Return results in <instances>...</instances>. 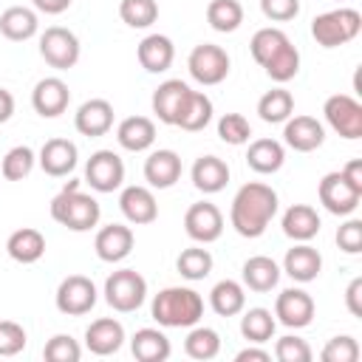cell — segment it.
Segmentation results:
<instances>
[{"label": "cell", "instance_id": "6da1fadb", "mask_svg": "<svg viewBox=\"0 0 362 362\" xmlns=\"http://www.w3.org/2000/svg\"><path fill=\"white\" fill-rule=\"evenodd\" d=\"M277 215V192L263 181L243 184L229 206V223L240 238H260Z\"/></svg>", "mask_w": 362, "mask_h": 362}, {"label": "cell", "instance_id": "7a4b0ae2", "mask_svg": "<svg viewBox=\"0 0 362 362\" xmlns=\"http://www.w3.org/2000/svg\"><path fill=\"white\" fill-rule=\"evenodd\" d=\"M150 314L164 328H192L204 317V297L187 286H167L153 297Z\"/></svg>", "mask_w": 362, "mask_h": 362}, {"label": "cell", "instance_id": "3957f363", "mask_svg": "<svg viewBox=\"0 0 362 362\" xmlns=\"http://www.w3.org/2000/svg\"><path fill=\"white\" fill-rule=\"evenodd\" d=\"M99 201L79 189V181H68L51 201V218L71 232H88L99 223Z\"/></svg>", "mask_w": 362, "mask_h": 362}, {"label": "cell", "instance_id": "277c9868", "mask_svg": "<svg viewBox=\"0 0 362 362\" xmlns=\"http://www.w3.org/2000/svg\"><path fill=\"white\" fill-rule=\"evenodd\" d=\"M362 31V14L351 6H339L331 11H322L311 20V37L322 48H337L351 42Z\"/></svg>", "mask_w": 362, "mask_h": 362}, {"label": "cell", "instance_id": "5b68a950", "mask_svg": "<svg viewBox=\"0 0 362 362\" xmlns=\"http://www.w3.org/2000/svg\"><path fill=\"white\" fill-rule=\"evenodd\" d=\"M144 297H147V280L136 269H119L105 280V303L113 311L130 314L141 308Z\"/></svg>", "mask_w": 362, "mask_h": 362}, {"label": "cell", "instance_id": "8992f818", "mask_svg": "<svg viewBox=\"0 0 362 362\" xmlns=\"http://www.w3.org/2000/svg\"><path fill=\"white\" fill-rule=\"evenodd\" d=\"M229 54L221 48V45H212V42H201L189 51L187 57V68H189V76L198 82V85H221L226 76H229Z\"/></svg>", "mask_w": 362, "mask_h": 362}, {"label": "cell", "instance_id": "52a82bcc", "mask_svg": "<svg viewBox=\"0 0 362 362\" xmlns=\"http://www.w3.org/2000/svg\"><path fill=\"white\" fill-rule=\"evenodd\" d=\"M96 300H99V291H96L93 280L85 277V274H68V277L57 286V294H54L57 311L65 314V317L90 314V308L96 305Z\"/></svg>", "mask_w": 362, "mask_h": 362}, {"label": "cell", "instance_id": "ba28073f", "mask_svg": "<svg viewBox=\"0 0 362 362\" xmlns=\"http://www.w3.org/2000/svg\"><path fill=\"white\" fill-rule=\"evenodd\" d=\"M40 57L57 68V71H68L79 62V40L71 28L62 25H51L42 31L40 37Z\"/></svg>", "mask_w": 362, "mask_h": 362}, {"label": "cell", "instance_id": "9c48e42d", "mask_svg": "<svg viewBox=\"0 0 362 362\" xmlns=\"http://www.w3.org/2000/svg\"><path fill=\"white\" fill-rule=\"evenodd\" d=\"M317 195H320V204L331 212V215H351L356 206H359V198H362V189L356 184H351L342 170H334V173H325L320 187H317Z\"/></svg>", "mask_w": 362, "mask_h": 362}, {"label": "cell", "instance_id": "30bf717a", "mask_svg": "<svg viewBox=\"0 0 362 362\" xmlns=\"http://www.w3.org/2000/svg\"><path fill=\"white\" fill-rule=\"evenodd\" d=\"M124 181V161L113 150H96L85 164V184L96 192H113Z\"/></svg>", "mask_w": 362, "mask_h": 362}, {"label": "cell", "instance_id": "8fae6325", "mask_svg": "<svg viewBox=\"0 0 362 362\" xmlns=\"http://www.w3.org/2000/svg\"><path fill=\"white\" fill-rule=\"evenodd\" d=\"M325 122L342 136V139H359L362 136V105L348 93H334L322 105Z\"/></svg>", "mask_w": 362, "mask_h": 362}, {"label": "cell", "instance_id": "7c38bea8", "mask_svg": "<svg viewBox=\"0 0 362 362\" xmlns=\"http://www.w3.org/2000/svg\"><path fill=\"white\" fill-rule=\"evenodd\" d=\"M184 229L195 243H212L223 235V215L215 204L198 201L184 215Z\"/></svg>", "mask_w": 362, "mask_h": 362}, {"label": "cell", "instance_id": "4fadbf2b", "mask_svg": "<svg viewBox=\"0 0 362 362\" xmlns=\"http://www.w3.org/2000/svg\"><path fill=\"white\" fill-rule=\"evenodd\" d=\"M274 317L286 328H305L314 320V297L303 288H286L274 300Z\"/></svg>", "mask_w": 362, "mask_h": 362}, {"label": "cell", "instance_id": "5bb4252c", "mask_svg": "<svg viewBox=\"0 0 362 362\" xmlns=\"http://www.w3.org/2000/svg\"><path fill=\"white\" fill-rule=\"evenodd\" d=\"M68 102H71V90L59 76H45L31 90V105L42 119H57L59 113L68 110Z\"/></svg>", "mask_w": 362, "mask_h": 362}, {"label": "cell", "instance_id": "9a60e30c", "mask_svg": "<svg viewBox=\"0 0 362 362\" xmlns=\"http://www.w3.org/2000/svg\"><path fill=\"white\" fill-rule=\"evenodd\" d=\"M133 229L124 226V223H107L96 232L93 238V249H96V257L105 260V263H119L124 260L130 252H133Z\"/></svg>", "mask_w": 362, "mask_h": 362}, {"label": "cell", "instance_id": "2e32d148", "mask_svg": "<svg viewBox=\"0 0 362 362\" xmlns=\"http://www.w3.org/2000/svg\"><path fill=\"white\" fill-rule=\"evenodd\" d=\"M76 158H79V150L71 139H48L40 147V156H37L42 173L51 175V178H62V175L74 173Z\"/></svg>", "mask_w": 362, "mask_h": 362}, {"label": "cell", "instance_id": "e0dca14e", "mask_svg": "<svg viewBox=\"0 0 362 362\" xmlns=\"http://www.w3.org/2000/svg\"><path fill=\"white\" fill-rule=\"evenodd\" d=\"M119 209L122 215L136 223V226H144V223H153L158 218V204H156V195L153 189L141 187V184H133V187H124L122 195H119Z\"/></svg>", "mask_w": 362, "mask_h": 362}, {"label": "cell", "instance_id": "ac0fdd59", "mask_svg": "<svg viewBox=\"0 0 362 362\" xmlns=\"http://www.w3.org/2000/svg\"><path fill=\"white\" fill-rule=\"evenodd\" d=\"M283 139L297 153H311L325 141V130L314 116H288L283 127Z\"/></svg>", "mask_w": 362, "mask_h": 362}, {"label": "cell", "instance_id": "d6986e66", "mask_svg": "<svg viewBox=\"0 0 362 362\" xmlns=\"http://www.w3.org/2000/svg\"><path fill=\"white\" fill-rule=\"evenodd\" d=\"M124 342V328L119 320L113 317H102V320H93L88 328H85V348L96 356H110L122 348Z\"/></svg>", "mask_w": 362, "mask_h": 362}, {"label": "cell", "instance_id": "ffe728a7", "mask_svg": "<svg viewBox=\"0 0 362 362\" xmlns=\"http://www.w3.org/2000/svg\"><path fill=\"white\" fill-rule=\"evenodd\" d=\"M74 124L82 136H90V139L105 136L113 127V105L107 99H88V102L79 105V110L74 116Z\"/></svg>", "mask_w": 362, "mask_h": 362}, {"label": "cell", "instance_id": "44dd1931", "mask_svg": "<svg viewBox=\"0 0 362 362\" xmlns=\"http://www.w3.org/2000/svg\"><path fill=\"white\" fill-rule=\"evenodd\" d=\"M136 57L147 74H164L175 59V45L164 34H147L136 48Z\"/></svg>", "mask_w": 362, "mask_h": 362}, {"label": "cell", "instance_id": "7402d4cb", "mask_svg": "<svg viewBox=\"0 0 362 362\" xmlns=\"http://www.w3.org/2000/svg\"><path fill=\"white\" fill-rule=\"evenodd\" d=\"M144 178L156 189H170L181 178V156L175 150H153L144 161Z\"/></svg>", "mask_w": 362, "mask_h": 362}, {"label": "cell", "instance_id": "603a6c76", "mask_svg": "<svg viewBox=\"0 0 362 362\" xmlns=\"http://www.w3.org/2000/svg\"><path fill=\"white\" fill-rule=\"evenodd\" d=\"M320 226H322V221L311 204H291L283 212V232H286V238H291L297 243H308L311 238H317Z\"/></svg>", "mask_w": 362, "mask_h": 362}, {"label": "cell", "instance_id": "cb8c5ba5", "mask_svg": "<svg viewBox=\"0 0 362 362\" xmlns=\"http://www.w3.org/2000/svg\"><path fill=\"white\" fill-rule=\"evenodd\" d=\"M212 122V99L204 90H192L184 96L178 113H175V127L187 130V133H198Z\"/></svg>", "mask_w": 362, "mask_h": 362}, {"label": "cell", "instance_id": "d4e9b609", "mask_svg": "<svg viewBox=\"0 0 362 362\" xmlns=\"http://www.w3.org/2000/svg\"><path fill=\"white\" fill-rule=\"evenodd\" d=\"M320 269H322V255H320L314 246H308V243L291 246V249L286 252V257H283V272H286L291 280H297V283H311V280H317Z\"/></svg>", "mask_w": 362, "mask_h": 362}, {"label": "cell", "instance_id": "484cf974", "mask_svg": "<svg viewBox=\"0 0 362 362\" xmlns=\"http://www.w3.org/2000/svg\"><path fill=\"white\" fill-rule=\"evenodd\" d=\"M116 141L130 153H144L156 141V122L147 116H127L116 127Z\"/></svg>", "mask_w": 362, "mask_h": 362}, {"label": "cell", "instance_id": "4316f807", "mask_svg": "<svg viewBox=\"0 0 362 362\" xmlns=\"http://www.w3.org/2000/svg\"><path fill=\"white\" fill-rule=\"evenodd\" d=\"M189 175H192L195 189L212 195V192H221L226 187V181H229V164L223 158H218V156H201V158H195Z\"/></svg>", "mask_w": 362, "mask_h": 362}, {"label": "cell", "instance_id": "83f0119b", "mask_svg": "<svg viewBox=\"0 0 362 362\" xmlns=\"http://www.w3.org/2000/svg\"><path fill=\"white\" fill-rule=\"evenodd\" d=\"M6 252L17 263H37L45 255V235L40 229H31V226L14 229L6 240Z\"/></svg>", "mask_w": 362, "mask_h": 362}, {"label": "cell", "instance_id": "f1b7e54d", "mask_svg": "<svg viewBox=\"0 0 362 362\" xmlns=\"http://www.w3.org/2000/svg\"><path fill=\"white\" fill-rule=\"evenodd\" d=\"M189 93V85L181 79H167L153 90V113L158 116V122L164 124H175V113L184 102V96Z\"/></svg>", "mask_w": 362, "mask_h": 362}, {"label": "cell", "instance_id": "f546056e", "mask_svg": "<svg viewBox=\"0 0 362 362\" xmlns=\"http://www.w3.org/2000/svg\"><path fill=\"white\" fill-rule=\"evenodd\" d=\"M40 28V20H37V11L25 8V6H11L0 14V34L11 42H25L37 34Z\"/></svg>", "mask_w": 362, "mask_h": 362}, {"label": "cell", "instance_id": "4dcf8cb0", "mask_svg": "<svg viewBox=\"0 0 362 362\" xmlns=\"http://www.w3.org/2000/svg\"><path fill=\"white\" fill-rule=\"evenodd\" d=\"M283 161H286V150L277 139H255L246 150V164L260 175L277 173L283 167Z\"/></svg>", "mask_w": 362, "mask_h": 362}, {"label": "cell", "instance_id": "1f68e13d", "mask_svg": "<svg viewBox=\"0 0 362 362\" xmlns=\"http://www.w3.org/2000/svg\"><path fill=\"white\" fill-rule=\"evenodd\" d=\"M280 283V266L266 257V255H255L243 263V286L249 291H257V294H266L272 291L274 286Z\"/></svg>", "mask_w": 362, "mask_h": 362}, {"label": "cell", "instance_id": "d6a6232c", "mask_svg": "<svg viewBox=\"0 0 362 362\" xmlns=\"http://www.w3.org/2000/svg\"><path fill=\"white\" fill-rule=\"evenodd\" d=\"M130 351L139 362H164L170 359V339L158 328H139L130 339Z\"/></svg>", "mask_w": 362, "mask_h": 362}, {"label": "cell", "instance_id": "836d02e7", "mask_svg": "<svg viewBox=\"0 0 362 362\" xmlns=\"http://www.w3.org/2000/svg\"><path fill=\"white\" fill-rule=\"evenodd\" d=\"M209 305L218 317H235L246 308V291L238 280H218L209 291Z\"/></svg>", "mask_w": 362, "mask_h": 362}, {"label": "cell", "instance_id": "e575fe53", "mask_svg": "<svg viewBox=\"0 0 362 362\" xmlns=\"http://www.w3.org/2000/svg\"><path fill=\"white\" fill-rule=\"evenodd\" d=\"M274 328H277V320H274V314L269 308H249L240 317V334L252 345L269 342L274 337Z\"/></svg>", "mask_w": 362, "mask_h": 362}, {"label": "cell", "instance_id": "d590c367", "mask_svg": "<svg viewBox=\"0 0 362 362\" xmlns=\"http://www.w3.org/2000/svg\"><path fill=\"white\" fill-rule=\"evenodd\" d=\"M221 351V337L215 328H206V325H192L187 339H184V354L189 359H198V362H206V359H215Z\"/></svg>", "mask_w": 362, "mask_h": 362}, {"label": "cell", "instance_id": "8d00e7d4", "mask_svg": "<svg viewBox=\"0 0 362 362\" xmlns=\"http://www.w3.org/2000/svg\"><path fill=\"white\" fill-rule=\"evenodd\" d=\"M257 113H260L263 122L280 124V122H286V119L294 113V96H291L286 88H272V90H266V93L260 96Z\"/></svg>", "mask_w": 362, "mask_h": 362}, {"label": "cell", "instance_id": "74e56055", "mask_svg": "<svg viewBox=\"0 0 362 362\" xmlns=\"http://www.w3.org/2000/svg\"><path fill=\"white\" fill-rule=\"evenodd\" d=\"M206 23L221 34H232L243 23V6L238 0H212L206 6Z\"/></svg>", "mask_w": 362, "mask_h": 362}, {"label": "cell", "instance_id": "f35d334b", "mask_svg": "<svg viewBox=\"0 0 362 362\" xmlns=\"http://www.w3.org/2000/svg\"><path fill=\"white\" fill-rule=\"evenodd\" d=\"M291 40H288V34L286 31H280V28H274V25H269V28H260V31H255V37H252V42H249V51H252V57H255V62L263 68L283 45H288Z\"/></svg>", "mask_w": 362, "mask_h": 362}, {"label": "cell", "instance_id": "ab89813d", "mask_svg": "<svg viewBox=\"0 0 362 362\" xmlns=\"http://www.w3.org/2000/svg\"><path fill=\"white\" fill-rule=\"evenodd\" d=\"M175 269L184 280H204L209 272H212V255L209 249H201V246H189L178 255L175 260Z\"/></svg>", "mask_w": 362, "mask_h": 362}, {"label": "cell", "instance_id": "60d3db41", "mask_svg": "<svg viewBox=\"0 0 362 362\" xmlns=\"http://www.w3.org/2000/svg\"><path fill=\"white\" fill-rule=\"evenodd\" d=\"M34 161H37L34 150L25 147V144H17V147H11V150L3 156V161H0V175H3L6 181H23V178L34 170Z\"/></svg>", "mask_w": 362, "mask_h": 362}, {"label": "cell", "instance_id": "b9f144b4", "mask_svg": "<svg viewBox=\"0 0 362 362\" xmlns=\"http://www.w3.org/2000/svg\"><path fill=\"white\" fill-rule=\"evenodd\" d=\"M263 71H266L269 79H274V82H288V79H294L297 71H300V51H297L291 42L283 45V48L263 65Z\"/></svg>", "mask_w": 362, "mask_h": 362}, {"label": "cell", "instance_id": "7bdbcfd3", "mask_svg": "<svg viewBox=\"0 0 362 362\" xmlns=\"http://www.w3.org/2000/svg\"><path fill=\"white\" fill-rule=\"evenodd\" d=\"M119 17L130 28H150L158 20V3L156 0H122Z\"/></svg>", "mask_w": 362, "mask_h": 362}, {"label": "cell", "instance_id": "ee69618b", "mask_svg": "<svg viewBox=\"0 0 362 362\" xmlns=\"http://www.w3.org/2000/svg\"><path fill=\"white\" fill-rule=\"evenodd\" d=\"M42 356H45L48 362H79L82 348H79V342H76L71 334H54V337L45 342Z\"/></svg>", "mask_w": 362, "mask_h": 362}, {"label": "cell", "instance_id": "f6af8a7d", "mask_svg": "<svg viewBox=\"0 0 362 362\" xmlns=\"http://www.w3.org/2000/svg\"><path fill=\"white\" fill-rule=\"evenodd\" d=\"M218 136H221V141L238 147V144H246V141H249L252 124H249V119L240 116V113H223L221 122H218Z\"/></svg>", "mask_w": 362, "mask_h": 362}, {"label": "cell", "instance_id": "bcb514c9", "mask_svg": "<svg viewBox=\"0 0 362 362\" xmlns=\"http://www.w3.org/2000/svg\"><path fill=\"white\" fill-rule=\"evenodd\" d=\"M320 356H322V362H356L359 359V342L348 334L334 337V339L325 342Z\"/></svg>", "mask_w": 362, "mask_h": 362}, {"label": "cell", "instance_id": "7dc6e473", "mask_svg": "<svg viewBox=\"0 0 362 362\" xmlns=\"http://www.w3.org/2000/svg\"><path fill=\"white\" fill-rule=\"evenodd\" d=\"M274 356L280 362H311V345L300 337H280L274 342Z\"/></svg>", "mask_w": 362, "mask_h": 362}, {"label": "cell", "instance_id": "c3c4849f", "mask_svg": "<svg viewBox=\"0 0 362 362\" xmlns=\"http://www.w3.org/2000/svg\"><path fill=\"white\" fill-rule=\"evenodd\" d=\"M28 337H25V328L20 322H11V320H0V356H14L25 348Z\"/></svg>", "mask_w": 362, "mask_h": 362}, {"label": "cell", "instance_id": "681fc988", "mask_svg": "<svg viewBox=\"0 0 362 362\" xmlns=\"http://www.w3.org/2000/svg\"><path fill=\"white\" fill-rule=\"evenodd\" d=\"M260 11L272 23H288L300 14V0H260Z\"/></svg>", "mask_w": 362, "mask_h": 362}, {"label": "cell", "instance_id": "f907efd6", "mask_svg": "<svg viewBox=\"0 0 362 362\" xmlns=\"http://www.w3.org/2000/svg\"><path fill=\"white\" fill-rule=\"evenodd\" d=\"M337 246L348 255H359L362 252V221L351 218L337 229Z\"/></svg>", "mask_w": 362, "mask_h": 362}, {"label": "cell", "instance_id": "816d5d0a", "mask_svg": "<svg viewBox=\"0 0 362 362\" xmlns=\"http://www.w3.org/2000/svg\"><path fill=\"white\" fill-rule=\"evenodd\" d=\"M345 305L354 317H362V277H354L345 288Z\"/></svg>", "mask_w": 362, "mask_h": 362}, {"label": "cell", "instance_id": "f5cc1de1", "mask_svg": "<svg viewBox=\"0 0 362 362\" xmlns=\"http://www.w3.org/2000/svg\"><path fill=\"white\" fill-rule=\"evenodd\" d=\"M269 359H272V354L263 348H255V345L238 351V356H235V362H269Z\"/></svg>", "mask_w": 362, "mask_h": 362}, {"label": "cell", "instance_id": "db71d44e", "mask_svg": "<svg viewBox=\"0 0 362 362\" xmlns=\"http://www.w3.org/2000/svg\"><path fill=\"white\" fill-rule=\"evenodd\" d=\"M31 3H34V8L42 11V14H62V11L71 6V0H31Z\"/></svg>", "mask_w": 362, "mask_h": 362}, {"label": "cell", "instance_id": "11a10c76", "mask_svg": "<svg viewBox=\"0 0 362 362\" xmlns=\"http://www.w3.org/2000/svg\"><path fill=\"white\" fill-rule=\"evenodd\" d=\"M342 175H345L351 184H356V187L362 189V161H359V158H351V161L342 167Z\"/></svg>", "mask_w": 362, "mask_h": 362}, {"label": "cell", "instance_id": "9f6ffc18", "mask_svg": "<svg viewBox=\"0 0 362 362\" xmlns=\"http://www.w3.org/2000/svg\"><path fill=\"white\" fill-rule=\"evenodd\" d=\"M11 113H14V96H11V90L0 88V124L8 122Z\"/></svg>", "mask_w": 362, "mask_h": 362}]
</instances>
